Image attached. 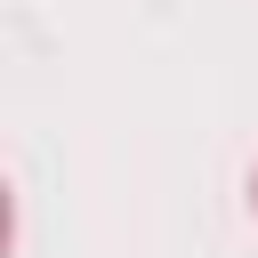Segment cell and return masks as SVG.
<instances>
[{
	"label": "cell",
	"instance_id": "1",
	"mask_svg": "<svg viewBox=\"0 0 258 258\" xmlns=\"http://www.w3.org/2000/svg\"><path fill=\"white\" fill-rule=\"evenodd\" d=\"M250 218H258V169H250Z\"/></svg>",
	"mask_w": 258,
	"mask_h": 258
}]
</instances>
